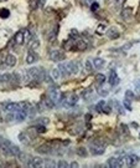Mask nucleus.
<instances>
[{
	"mask_svg": "<svg viewBox=\"0 0 140 168\" xmlns=\"http://www.w3.org/2000/svg\"><path fill=\"white\" fill-rule=\"evenodd\" d=\"M40 46V40L37 38H34L30 40V50H36Z\"/></svg>",
	"mask_w": 140,
	"mask_h": 168,
	"instance_id": "obj_26",
	"label": "nucleus"
},
{
	"mask_svg": "<svg viewBox=\"0 0 140 168\" xmlns=\"http://www.w3.org/2000/svg\"><path fill=\"white\" fill-rule=\"evenodd\" d=\"M70 167H78V163H76V162H72V163H70Z\"/></svg>",
	"mask_w": 140,
	"mask_h": 168,
	"instance_id": "obj_47",
	"label": "nucleus"
},
{
	"mask_svg": "<svg viewBox=\"0 0 140 168\" xmlns=\"http://www.w3.org/2000/svg\"><path fill=\"white\" fill-rule=\"evenodd\" d=\"M5 64H6L9 67H14L16 65V56L13 54H9L6 57H5Z\"/></svg>",
	"mask_w": 140,
	"mask_h": 168,
	"instance_id": "obj_15",
	"label": "nucleus"
},
{
	"mask_svg": "<svg viewBox=\"0 0 140 168\" xmlns=\"http://www.w3.org/2000/svg\"><path fill=\"white\" fill-rule=\"evenodd\" d=\"M87 49V44L82 39H76V51H84Z\"/></svg>",
	"mask_w": 140,
	"mask_h": 168,
	"instance_id": "obj_18",
	"label": "nucleus"
},
{
	"mask_svg": "<svg viewBox=\"0 0 140 168\" xmlns=\"http://www.w3.org/2000/svg\"><path fill=\"white\" fill-rule=\"evenodd\" d=\"M106 30H107L106 24H99V25L97 26V34H99V35L104 34V33H106Z\"/></svg>",
	"mask_w": 140,
	"mask_h": 168,
	"instance_id": "obj_33",
	"label": "nucleus"
},
{
	"mask_svg": "<svg viewBox=\"0 0 140 168\" xmlns=\"http://www.w3.org/2000/svg\"><path fill=\"white\" fill-rule=\"evenodd\" d=\"M39 60V56L36 55V52L34 51V50H29V52H27V56H26V62L27 64H35L36 61Z\"/></svg>",
	"mask_w": 140,
	"mask_h": 168,
	"instance_id": "obj_14",
	"label": "nucleus"
},
{
	"mask_svg": "<svg viewBox=\"0 0 140 168\" xmlns=\"http://www.w3.org/2000/svg\"><path fill=\"white\" fill-rule=\"evenodd\" d=\"M30 108H31V105L29 102H21V103H20V110L24 111V112H26L27 115H29Z\"/></svg>",
	"mask_w": 140,
	"mask_h": 168,
	"instance_id": "obj_28",
	"label": "nucleus"
},
{
	"mask_svg": "<svg viewBox=\"0 0 140 168\" xmlns=\"http://www.w3.org/2000/svg\"><path fill=\"white\" fill-rule=\"evenodd\" d=\"M24 31V45L25 44H27L30 43V40H31V33L29 30H23Z\"/></svg>",
	"mask_w": 140,
	"mask_h": 168,
	"instance_id": "obj_29",
	"label": "nucleus"
},
{
	"mask_svg": "<svg viewBox=\"0 0 140 168\" xmlns=\"http://www.w3.org/2000/svg\"><path fill=\"white\" fill-rule=\"evenodd\" d=\"M98 8H99V5H98V3H93V4L91 5V9L93 10V11H97Z\"/></svg>",
	"mask_w": 140,
	"mask_h": 168,
	"instance_id": "obj_45",
	"label": "nucleus"
},
{
	"mask_svg": "<svg viewBox=\"0 0 140 168\" xmlns=\"http://www.w3.org/2000/svg\"><path fill=\"white\" fill-rule=\"evenodd\" d=\"M51 76H52L53 80H60V78L62 77V73H61L58 67H55V69L51 70Z\"/></svg>",
	"mask_w": 140,
	"mask_h": 168,
	"instance_id": "obj_24",
	"label": "nucleus"
},
{
	"mask_svg": "<svg viewBox=\"0 0 140 168\" xmlns=\"http://www.w3.org/2000/svg\"><path fill=\"white\" fill-rule=\"evenodd\" d=\"M41 154H50L51 151H52V145L51 143H44L37 147V149H36Z\"/></svg>",
	"mask_w": 140,
	"mask_h": 168,
	"instance_id": "obj_12",
	"label": "nucleus"
},
{
	"mask_svg": "<svg viewBox=\"0 0 140 168\" xmlns=\"http://www.w3.org/2000/svg\"><path fill=\"white\" fill-rule=\"evenodd\" d=\"M40 121H39V123L41 125V123H42V125H47L49 123V118H46V117H42V118H39Z\"/></svg>",
	"mask_w": 140,
	"mask_h": 168,
	"instance_id": "obj_43",
	"label": "nucleus"
},
{
	"mask_svg": "<svg viewBox=\"0 0 140 168\" xmlns=\"http://www.w3.org/2000/svg\"><path fill=\"white\" fill-rule=\"evenodd\" d=\"M36 128H37V132H41V133H45V132H46V127H45V125H39Z\"/></svg>",
	"mask_w": 140,
	"mask_h": 168,
	"instance_id": "obj_41",
	"label": "nucleus"
},
{
	"mask_svg": "<svg viewBox=\"0 0 140 168\" xmlns=\"http://www.w3.org/2000/svg\"><path fill=\"white\" fill-rule=\"evenodd\" d=\"M77 154L81 156V157H87L88 152H87V149L84 148V147H78V148H77Z\"/></svg>",
	"mask_w": 140,
	"mask_h": 168,
	"instance_id": "obj_32",
	"label": "nucleus"
},
{
	"mask_svg": "<svg viewBox=\"0 0 140 168\" xmlns=\"http://www.w3.org/2000/svg\"><path fill=\"white\" fill-rule=\"evenodd\" d=\"M134 86H135V90L140 93V80H136L135 82H134Z\"/></svg>",
	"mask_w": 140,
	"mask_h": 168,
	"instance_id": "obj_44",
	"label": "nucleus"
},
{
	"mask_svg": "<svg viewBox=\"0 0 140 168\" xmlns=\"http://www.w3.org/2000/svg\"><path fill=\"white\" fill-rule=\"evenodd\" d=\"M84 65H86V70L88 72H92L93 71V67H94V65H93V61H91V59H87Z\"/></svg>",
	"mask_w": 140,
	"mask_h": 168,
	"instance_id": "obj_30",
	"label": "nucleus"
},
{
	"mask_svg": "<svg viewBox=\"0 0 140 168\" xmlns=\"http://www.w3.org/2000/svg\"><path fill=\"white\" fill-rule=\"evenodd\" d=\"M135 98V96H134V92L130 91V90H127L125 91V100H128V101H132V100Z\"/></svg>",
	"mask_w": 140,
	"mask_h": 168,
	"instance_id": "obj_35",
	"label": "nucleus"
},
{
	"mask_svg": "<svg viewBox=\"0 0 140 168\" xmlns=\"http://www.w3.org/2000/svg\"><path fill=\"white\" fill-rule=\"evenodd\" d=\"M10 16V11L8 9H1L0 10V18H3V19H6Z\"/></svg>",
	"mask_w": 140,
	"mask_h": 168,
	"instance_id": "obj_34",
	"label": "nucleus"
},
{
	"mask_svg": "<svg viewBox=\"0 0 140 168\" xmlns=\"http://www.w3.org/2000/svg\"><path fill=\"white\" fill-rule=\"evenodd\" d=\"M30 8L31 10L39 9V0H30Z\"/></svg>",
	"mask_w": 140,
	"mask_h": 168,
	"instance_id": "obj_36",
	"label": "nucleus"
},
{
	"mask_svg": "<svg viewBox=\"0 0 140 168\" xmlns=\"http://www.w3.org/2000/svg\"><path fill=\"white\" fill-rule=\"evenodd\" d=\"M92 61H93V65H94L96 69H102V67L106 65V61L101 59V57H96V59H93Z\"/></svg>",
	"mask_w": 140,
	"mask_h": 168,
	"instance_id": "obj_21",
	"label": "nucleus"
},
{
	"mask_svg": "<svg viewBox=\"0 0 140 168\" xmlns=\"http://www.w3.org/2000/svg\"><path fill=\"white\" fill-rule=\"evenodd\" d=\"M122 18L125 20V21H128V20H130L132 18V15H133V9L132 8H124L122 10Z\"/></svg>",
	"mask_w": 140,
	"mask_h": 168,
	"instance_id": "obj_16",
	"label": "nucleus"
},
{
	"mask_svg": "<svg viewBox=\"0 0 140 168\" xmlns=\"http://www.w3.org/2000/svg\"><path fill=\"white\" fill-rule=\"evenodd\" d=\"M13 45H24V31H18L13 38Z\"/></svg>",
	"mask_w": 140,
	"mask_h": 168,
	"instance_id": "obj_13",
	"label": "nucleus"
},
{
	"mask_svg": "<svg viewBox=\"0 0 140 168\" xmlns=\"http://www.w3.org/2000/svg\"><path fill=\"white\" fill-rule=\"evenodd\" d=\"M91 95H92V90H91V88H88V90H86L83 93H82V97H83L84 100H88Z\"/></svg>",
	"mask_w": 140,
	"mask_h": 168,
	"instance_id": "obj_38",
	"label": "nucleus"
},
{
	"mask_svg": "<svg viewBox=\"0 0 140 168\" xmlns=\"http://www.w3.org/2000/svg\"><path fill=\"white\" fill-rule=\"evenodd\" d=\"M26 116H27L26 112H24V111H21V110H19V111L15 113V120H16L18 122H23V121H25V118H26Z\"/></svg>",
	"mask_w": 140,
	"mask_h": 168,
	"instance_id": "obj_22",
	"label": "nucleus"
},
{
	"mask_svg": "<svg viewBox=\"0 0 140 168\" xmlns=\"http://www.w3.org/2000/svg\"><path fill=\"white\" fill-rule=\"evenodd\" d=\"M60 91H58V87L52 85V86H50L49 88V97L52 100L53 103H55V106H57L58 105V100H60Z\"/></svg>",
	"mask_w": 140,
	"mask_h": 168,
	"instance_id": "obj_3",
	"label": "nucleus"
},
{
	"mask_svg": "<svg viewBox=\"0 0 140 168\" xmlns=\"http://www.w3.org/2000/svg\"><path fill=\"white\" fill-rule=\"evenodd\" d=\"M106 148V145L104 143H101V141H94L89 145V149H91V153L94 154V156H101L104 153V149Z\"/></svg>",
	"mask_w": 140,
	"mask_h": 168,
	"instance_id": "obj_2",
	"label": "nucleus"
},
{
	"mask_svg": "<svg viewBox=\"0 0 140 168\" xmlns=\"http://www.w3.org/2000/svg\"><path fill=\"white\" fill-rule=\"evenodd\" d=\"M57 34H58V25H56L55 28L49 33V38H47L49 41H51V43H52V41H55L56 38H57Z\"/></svg>",
	"mask_w": 140,
	"mask_h": 168,
	"instance_id": "obj_20",
	"label": "nucleus"
},
{
	"mask_svg": "<svg viewBox=\"0 0 140 168\" xmlns=\"http://www.w3.org/2000/svg\"><path fill=\"white\" fill-rule=\"evenodd\" d=\"M140 161V158L136 154H128L125 158H124V162L128 167H134L135 164H138V162Z\"/></svg>",
	"mask_w": 140,
	"mask_h": 168,
	"instance_id": "obj_8",
	"label": "nucleus"
},
{
	"mask_svg": "<svg viewBox=\"0 0 140 168\" xmlns=\"http://www.w3.org/2000/svg\"><path fill=\"white\" fill-rule=\"evenodd\" d=\"M4 110L6 112L10 113H16L20 110V103H15V102H8L4 105Z\"/></svg>",
	"mask_w": 140,
	"mask_h": 168,
	"instance_id": "obj_9",
	"label": "nucleus"
},
{
	"mask_svg": "<svg viewBox=\"0 0 140 168\" xmlns=\"http://www.w3.org/2000/svg\"><path fill=\"white\" fill-rule=\"evenodd\" d=\"M119 36V31H118V29H115V28H110L109 30H108V38L109 39H117Z\"/></svg>",
	"mask_w": 140,
	"mask_h": 168,
	"instance_id": "obj_25",
	"label": "nucleus"
},
{
	"mask_svg": "<svg viewBox=\"0 0 140 168\" xmlns=\"http://www.w3.org/2000/svg\"><path fill=\"white\" fill-rule=\"evenodd\" d=\"M77 102H78V96L75 95V93H72V95H70L65 100L63 106L65 107H73Z\"/></svg>",
	"mask_w": 140,
	"mask_h": 168,
	"instance_id": "obj_10",
	"label": "nucleus"
},
{
	"mask_svg": "<svg viewBox=\"0 0 140 168\" xmlns=\"http://www.w3.org/2000/svg\"><path fill=\"white\" fill-rule=\"evenodd\" d=\"M104 82H106V76L103 75V73H98V75L96 76V83H97V86L103 85Z\"/></svg>",
	"mask_w": 140,
	"mask_h": 168,
	"instance_id": "obj_27",
	"label": "nucleus"
},
{
	"mask_svg": "<svg viewBox=\"0 0 140 168\" xmlns=\"http://www.w3.org/2000/svg\"><path fill=\"white\" fill-rule=\"evenodd\" d=\"M50 59L52 61H55V62H58V61H62L65 59V54L61 50L53 49V50L50 51Z\"/></svg>",
	"mask_w": 140,
	"mask_h": 168,
	"instance_id": "obj_5",
	"label": "nucleus"
},
{
	"mask_svg": "<svg viewBox=\"0 0 140 168\" xmlns=\"http://www.w3.org/2000/svg\"><path fill=\"white\" fill-rule=\"evenodd\" d=\"M44 167H57V164L55 163L52 159H49V161H46V163L44 164Z\"/></svg>",
	"mask_w": 140,
	"mask_h": 168,
	"instance_id": "obj_39",
	"label": "nucleus"
},
{
	"mask_svg": "<svg viewBox=\"0 0 140 168\" xmlns=\"http://www.w3.org/2000/svg\"><path fill=\"white\" fill-rule=\"evenodd\" d=\"M123 105H124V107H125L127 110H129V111H130V110H132V105L129 103V101H128V100H124Z\"/></svg>",
	"mask_w": 140,
	"mask_h": 168,
	"instance_id": "obj_42",
	"label": "nucleus"
},
{
	"mask_svg": "<svg viewBox=\"0 0 140 168\" xmlns=\"http://www.w3.org/2000/svg\"><path fill=\"white\" fill-rule=\"evenodd\" d=\"M19 141L23 145H26L27 146L31 142V138H30V136L26 132H21V133H19Z\"/></svg>",
	"mask_w": 140,
	"mask_h": 168,
	"instance_id": "obj_17",
	"label": "nucleus"
},
{
	"mask_svg": "<svg viewBox=\"0 0 140 168\" xmlns=\"http://www.w3.org/2000/svg\"><path fill=\"white\" fill-rule=\"evenodd\" d=\"M57 167H58V168H68V167H70V163H67V162L63 161V159H60L58 163H57Z\"/></svg>",
	"mask_w": 140,
	"mask_h": 168,
	"instance_id": "obj_37",
	"label": "nucleus"
},
{
	"mask_svg": "<svg viewBox=\"0 0 140 168\" xmlns=\"http://www.w3.org/2000/svg\"><path fill=\"white\" fill-rule=\"evenodd\" d=\"M110 111H112L110 106H104V108H103V112L104 113H110Z\"/></svg>",
	"mask_w": 140,
	"mask_h": 168,
	"instance_id": "obj_46",
	"label": "nucleus"
},
{
	"mask_svg": "<svg viewBox=\"0 0 140 168\" xmlns=\"http://www.w3.org/2000/svg\"><path fill=\"white\" fill-rule=\"evenodd\" d=\"M44 164H45V162L40 157H31L27 163V166L31 168H41V167H44Z\"/></svg>",
	"mask_w": 140,
	"mask_h": 168,
	"instance_id": "obj_6",
	"label": "nucleus"
},
{
	"mask_svg": "<svg viewBox=\"0 0 140 168\" xmlns=\"http://www.w3.org/2000/svg\"><path fill=\"white\" fill-rule=\"evenodd\" d=\"M10 146H11V142L9 140H1V142H0V153L5 157H10Z\"/></svg>",
	"mask_w": 140,
	"mask_h": 168,
	"instance_id": "obj_4",
	"label": "nucleus"
},
{
	"mask_svg": "<svg viewBox=\"0 0 140 168\" xmlns=\"http://www.w3.org/2000/svg\"><path fill=\"white\" fill-rule=\"evenodd\" d=\"M20 153H21V151H20L19 147L11 143V146H10V157H19Z\"/></svg>",
	"mask_w": 140,
	"mask_h": 168,
	"instance_id": "obj_19",
	"label": "nucleus"
},
{
	"mask_svg": "<svg viewBox=\"0 0 140 168\" xmlns=\"http://www.w3.org/2000/svg\"><path fill=\"white\" fill-rule=\"evenodd\" d=\"M109 85L110 86H117L119 82H120V78H119V76H118V73H117V71L115 70H110V72H109Z\"/></svg>",
	"mask_w": 140,
	"mask_h": 168,
	"instance_id": "obj_11",
	"label": "nucleus"
},
{
	"mask_svg": "<svg viewBox=\"0 0 140 168\" xmlns=\"http://www.w3.org/2000/svg\"><path fill=\"white\" fill-rule=\"evenodd\" d=\"M123 164H124V158H115V157H110L107 162V166L112 168H119Z\"/></svg>",
	"mask_w": 140,
	"mask_h": 168,
	"instance_id": "obj_7",
	"label": "nucleus"
},
{
	"mask_svg": "<svg viewBox=\"0 0 140 168\" xmlns=\"http://www.w3.org/2000/svg\"><path fill=\"white\" fill-rule=\"evenodd\" d=\"M139 138H140V133H139Z\"/></svg>",
	"mask_w": 140,
	"mask_h": 168,
	"instance_id": "obj_48",
	"label": "nucleus"
},
{
	"mask_svg": "<svg viewBox=\"0 0 140 168\" xmlns=\"http://www.w3.org/2000/svg\"><path fill=\"white\" fill-rule=\"evenodd\" d=\"M98 93H99L101 96L106 97L108 95V90H106V88H99V90H98Z\"/></svg>",
	"mask_w": 140,
	"mask_h": 168,
	"instance_id": "obj_40",
	"label": "nucleus"
},
{
	"mask_svg": "<svg viewBox=\"0 0 140 168\" xmlns=\"http://www.w3.org/2000/svg\"><path fill=\"white\" fill-rule=\"evenodd\" d=\"M104 106H106V101H104V100H101V101L96 105V110H97L98 112H103V108H104Z\"/></svg>",
	"mask_w": 140,
	"mask_h": 168,
	"instance_id": "obj_31",
	"label": "nucleus"
},
{
	"mask_svg": "<svg viewBox=\"0 0 140 168\" xmlns=\"http://www.w3.org/2000/svg\"><path fill=\"white\" fill-rule=\"evenodd\" d=\"M14 80V75L11 73H1L0 75V82H9Z\"/></svg>",
	"mask_w": 140,
	"mask_h": 168,
	"instance_id": "obj_23",
	"label": "nucleus"
},
{
	"mask_svg": "<svg viewBox=\"0 0 140 168\" xmlns=\"http://www.w3.org/2000/svg\"><path fill=\"white\" fill-rule=\"evenodd\" d=\"M58 69L63 76H70V75H75L79 71V64L76 61H70V62H60L58 64Z\"/></svg>",
	"mask_w": 140,
	"mask_h": 168,
	"instance_id": "obj_1",
	"label": "nucleus"
}]
</instances>
